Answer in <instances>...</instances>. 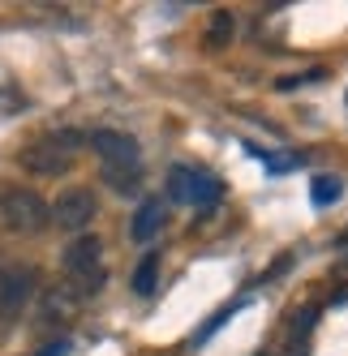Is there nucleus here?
I'll list each match as a JSON object with an SVG mask.
<instances>
[{
    "label": "nucleus",
    "instance_id": "2eb2a0df",
    "mask_svg": "<svg viewBox=\"0 0 348 356\" xmlns=\"http://www.w3.org/2000/svg\"><path fill=\"white\" fill-rule=\"evenodd\" d=\"M35 356H69V339H52V343H43Z\"/></svg>",
    "mask_w": 348,
    "mask_h": 356
},
{
    "label": "nucleus",
    "instance_id": "f03ea898",
    "mask_svg": "<svg viewBox=\"0 0 348 356\" xmlns=\"http://www.w3.org/2000/svg\"><path fill=\"white\" fill-rule=\"evenodd\" d=\"M47 219H52V211H47V202L35 189H26V185L0 189V223H5L9 232L31 236V232H39V227H47Z\"/></svg>",
    "mask_w": 348,
    "mask_h": 356
},
{
    "label": "nucleus",
    "instance_id": "9b49d317",
    "mask_svg": "<svg viewBox=\"0 0 348 356\" xmlns=\"http://www.w3.org/2000/svg\"><path fill=\"white\" fill-rule=\"evenodd\" d=\"M232 31H237L232 13H228V9H219V13H211V26H207V43H211V47H223V43H232Z\"/></svg>",
    "mask_w": 348,
    "mask_h": 356
},
{
    "label": "nucleus",
    "instance_id": "7ed1b4c3",
    "mask_svg": "<svg viewBox=\"0 0 348 356\" xmlns=\"http://www.w3.org/2000/svg\"><path fill=\"white\" fill-rule=\"evenodd\" d=\"M168 197L172 202H185V207H193V211H211V207L223 202V181L211 176L207 168L177 163V168L168 172Z\"/></svg>",
    "mask_w": 348,
    "mask_h": 356
},
{
    "label": "nucleus",
    "instance_id": "ddd939ff",
    "mask_svg": "<svg viewBox=\"0 0 348 356\" xmlns=\"http://www.w3.org/2000/svg\"><path fill=\"white\" fill-rule=\"evenodd\" d=\"M104 181H108L112 189H120V193H134V189L142 185V172H116V168H104Z\"/></svg>",
    "mask_w": 348,
    "mask_h": 356
},
{
    "label": "nucleus",
    "instance_id": "6e6552de",
    "mask_svg": "<svg viewBox=\"0 0 348 356\" xmlns=\"http://www.w3.org/2000/svg\"><path fill=\"white\" fill-rule=\"evenodd\" d=\"M159 227H164V202L159 197H146L142 207L134 211V219H129V236L138 245H151L159 236Z\"/></svg>",
    "mask_w": 348,
    "mask_h": 356
},
{
    "label": "nucleus",
    "instance_id": "9d476101",
    "mask_svg": "<svg viewBox=\"0 0 348 356\" xmlns=\"http://www.w3.org/2000/svg\"><path fill=\"white\" fill-rule=\"evenodd\" d=\"M155 284H159V253H146V258L138 262V270H134V292L138 296H151Z\"/></svg>",
    "mask_w": 348,
    "mask_h": 356
},
{
    "label": "nucleus",
    "instance_id": "1a4fd4ad",
    "mask_svg": "<svg viewBox=\"0 0 348 356\" xmlns=\"http://www.w3.org/2000/svg\"><path fill=\"white\" fill-rule=\"evenodd\" d=\"M340 197H344V181H340V176H327V172H322V176H314V181H310V202H314L318 211L335 207Z\"/></svg>",
    "mask_w": 348,
    "mask_h": 356
},
{
    "label": "nucleus",
    "instance_id": "20e7f679",
    "mask_svg": "<svg viewBox=\"0 0 348 356\" xmlns=\"http://www.w3.org/2000/svg\"><path fill=\"white\" fill-rule=\"evenodd\" d=\"M86 146L95 150L99 159H104V168H116V172H142V146L120 134V129H95L86 138Z\"/></svg>",
    "mask_w": 348,
    "mask_h": 356
},
{
    "label": "nucleus",
    "instance_id": "4468645a",
    "mask_svg": "<svg viewBox=\"0 0 348 356\" xmlns=\"http://www.w3.org/2000/svg\"><path fill=\"white\" fill-rule=\"evenodd\" d=\"M104 279H108V270L104 266H99V270H90V275H82V279H73V296H95L99 288H104Z\"/></svg>",
    "mask_w": 348,
    "mask_h": 356
},
{
    "label": "nucleus",
    "instance_id": "39448f33",
    "mask_svg": "<svg viewBox=\"0 0 348 356\" xmlns=\"http://www.w3.org/2000/svg\"><path fill=\"white\" fill-rule=\"evenodd\" d=\"M47 211H52L56 227H65V232H82V227H90V219L99 215V202H95L90 189H65Z\"/></svg>",
    "mask_w": 348,
    "mask_h": 356
},
{
    "label": "nucleus",
    "instance_id": "0eeeda50",
    "mask_svg": "<svg viewBox=\"0 0 348 356\" xmlns=\"http://www.w3.org/2000/svg\"><path fill=\"white\" fill-rule=\"evenodd\" d=\"M35 292V270L31 266H9L0 275V314H17Z\"/></svg>",
    "mask_w": 348,
    "mask_h": 356
},
{
    "label": "nucleus",
    "instance_id": "f257e3e1",
    "mask_svg": "<svg viewBox=\"0 0 348 356\" xmlns=\"http://www.w3.org/2000/svg\"><path fill=\"white\" fill-rule=\"evenodd\" d=\"M86 146V138L78 129H61V134H47V138H35L31 146H22L17 155V168L31 172V176H65L78 159V150Z\"/></svg>",
    "mask_w": 348,
    "mask_h": 356
},
{
    "label": "nucleus",
    "instance_id": "f8f14e48",
    "mask_svg": "<svg viewBox=\"0 0 348 356\" xmlns=\"http://www.w3.org/2000/svg\"><path fill=\"white\" fill-rule=\"evenodd\" d=\"M241 309H245V296H241V300H232V305H223V309H219V314H215V318H211V322H207L203 330H198V339H193V348H198V343H207V339L215 335V330H219L223 322H232V314H241Z\"/></svg>",
    "mask_w": 348,
    "mask_h": 356
},
{
    "label": "nucleus",
    "instance_id": "423d86ee",
    "mask_svg": "<svg viewBox=\"0 0 348 356\" xmlns=\"http://www.w3.org/2000/svg\"><path fill=\"white\" fill-rule=\"evenodd\" d=\"M61 266H65L69 279H82V275L99 270L104 266V241L99 236H73L65 245V253H61Z\"/></svg>",
    "mask_w": 348,
    "mask_h": 356
}]
</instances>
